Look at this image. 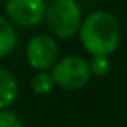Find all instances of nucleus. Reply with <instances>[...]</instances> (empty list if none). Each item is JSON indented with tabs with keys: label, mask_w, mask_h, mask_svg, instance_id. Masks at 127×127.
<instances>
[{
	"label": "nucleus",
	"mask_w": 127,
	"mask_h": 127,
	"mask_svg": "<svg viewBox=\"0 0 127 127\" xmlns=\"http://www.w3.org/2000/svg\"><path fill=\"white\" fill-rule=\"evenodd\" d=\"M79 39L84 49L93 57H109L120 46V23L106 11L91 12L82 21Z\"/></svg>",
	"instance_id": "obj_1"
},
{
	"label": "nucleus",
	"mask_w": 127,
	"mask_h": 127,
	"mask_svg": "<svg viewBox=\"0 0 127 127\" xmlns=\"http://www.w3.org/2000/svg\"><path fill=\"white\" fill-rule=\"evenodd\" d=\"M45 21L49 32L58 39H69L79 33L82 9L76 0H52L46 8Z\"/></svg>",
	"instance_id": "obj_2"
},
{
	"label": "nucleus",
	"mask_w": 127,
	"mask_h": 127,
	"mask_svg": "<svg viewBox=\"0 0 127 127\" xmlns=\"http://www.w3.org/2000/svg\"><path fill=\"white\" fill-rule=\"evenodd\" d=\"M57 87L66 91H76L82 88L91 78L90 64L79 55H67L60 58L51 72Z\"/></svg>",
	"instance_id": "obj_3"
},
{
	"label": "nucleus",
	"mask_w": 127,
	"mask_h": 127,
	"mask_svg": "<svg viewBox=\"0 0 127 127\" xmlns=\"http://www.w3.org/2000/svg\"><path fill=\"white\" fill-rule=\"evenodd\" d=\"M26 55L29 64L33 69L46 72L58 61V45L54 37L48 34H37L29 40Z\"/></svg>",
	"instance_id": "obj_4"
},
{
	"label": "nucleus",
	"mask_w": 127,
	"mask_h": 127,
	"mask_svg": "<svg viewBox=\"0 0 127 127\" xmlns=\"http://www.w3.org/2000/svg\"><path fill=\"white\" fill-rule=\"evenodd\" d=\"M46 8V0H6L5 11L12 23L33 27L45 20Z\"/></svg>",
	"instance_id": "obj_5"
},
{
	"label": "nucleus",
	"mask_w": 127,
	"mask_h": 127,
	"mask_svg": "<svg viewBox=\"0 0 127 127\" xmlns=\"http://www.w3.org/2000/svg\"><path fill=\"white\" fill-rule=\"evenodd\" d=\"M18 94L20 85L15 75L5 67H0V111L11 108L17 102Z\"/></svg>",
	"instance_id": "obj_6"
},
{
	"label": "nucleus",
	"mask_w": 127,
	"mask_h": 127,
	"mask_svg": "<svg viewBox=\"0 0 127 127\" xmlns=\"http://www.w3.org/2000/svg\"><path fill=\"white\" fill-rule=\"evenodd\" d=\"M18 37L11 21L0 17V58L11 54L17 46Z\"/></svg>",
	"instance_id": "obj_7"
},
{
	"label": "nucleus",
	"mask_w": 127,
	"mask_h": 127,
	"mask_svg": "<svg viewBox=\"0 0 127 127\" xmlns=\"http://www.w3.org/2000/svg\"><path fill=\"white\" fill-rule=\"evenodd\" d=\"M55 87L54 78L48 72H39L32 78V88L36 94H49Z\"/></svg>",
	"instance_id": "obj_8"
},
{
	"label": "nucleus",
	"mask_w": 127,
	"mask_h": 127,
	"mask_svg": "<svg viewBox=\"0 0 127 127\" xmlns=\"http://www.w3.org/2000/svg\"><path fill=\"white\" fill-rule=\"evenodd\" d=\"M88 64L91 75L97 78H103L111 72V61L108 57H93Z\"/></svg>",
	"instance_id": "obj_9"
},
{
	"label": "nucleus",
	"mask_w": 127,
	"mask_h": 127,
	"mask_svg": "<svg viewBox=\"0 0 127 127\" xmlns=\"http://www.w3.org/2000/svg\"><path fill=\"white\" fill-rule=\"evenodd\" d=\"M0 127H23V123L12 111H0Z\"/></svg>",
	"instance_id": "obj_10"
},
{
	"label": "nucleus",
	"mask_w": 127,
	"mask_h": 127,
	"mask_svg": "<svg viewBox=\"0 0 127 127\" xmlns=\"http://www.w3.org/2000/svg\"><path fill=\"white\" fill-rule=\"evenodd\" d=\"M0 2H3V0H0Z\"/></svg>",
	"instance_id": "obj_11"
}]
</instances>
